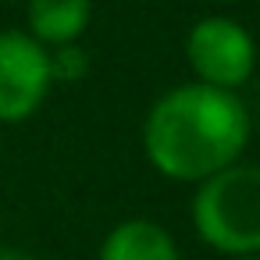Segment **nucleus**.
<instances>
[{
	"label": "nucleus",
	"mask_w": 260,
	"mask_h": 260,
	"mask_svg": "<svg viewBox=\"0 0 260 260\" xmlns=\"http://www.w3.org/2000/svg\"><path fill=\"white\" fill-rule=\"evenodd\" d=\"M185 61L196 82L239 93L256 72V40L235 18L207 15L185 36Z\"/></svg>",
	"instance_id": "nucleus-3"
},
{
	"label": "nucleus",
	"mask_w": 260,
	"mask_h": 260,
	"mask_svg": "<svg viewBox=\"0 0 260 260\" xmlns=\"http://www.w3.org/2000/svg\"><path fill=\"white\" fill-rule=\"evenodd\" d=\"M47 54H50V79L54 82H79V79H86L89 54L79 43H64V47L47 50Z\"/></svg>",
	"instance_id": "nucleus-7"
},
{
	"label": "nucleus",
	"mask_w": 260,
	"mask_h": 260,
	"mask_svg": "<svg viewBox=\"0 0 260 260\" xmlns=\"http://www.w3.org/2000/svg\"><path fill=\"white\" fill-rule=\"evenodd\" d=\"M93 22V0H25V32L47 50L79 43Z\"/></svg>",
	"instance_id": "nucleus-6"
},
{
	"label": "nucleus",
	"mask_w": 260,
	"mask_h": 260,
	"mask_svg": "<svg viewBox=\"0 0 260 260\" xmlns=\"http://www.w3.org/2000/svg\"><path fill=\"white\" fill-rule=\"evenodd\" d=\"M221 4H239V0H221Z\"/></svg>",
	"instance_id": "nucleus-10"
},
{
	"label": "nucleus",
	"mask_w": 260,
	"mask_h": 260,
	"mask_svg": "<svg viewBox=\"0 0 260 260\" xmlns=\"http://www.w3.org/2000/svg\"><path fill=\"white\" fill-rule=\"evenodd\" d=\"M253 118L239 93L185 82L153 100L143 121V153L168 182L200 185L242 160Z\"/></svg>",
	"instance_id": "nucleus-1"
},
{
	"label": "nucleus",
	"mask_w": 260,
	"mask_h": 260,
	"mask_svg": "<svg viewBox=\"0 0 260 260\" xmlns=\"http://www.w3.org/2000/svg\"><path fill=\"white\" fill-rule=\"evenodd\" d=\"M192 232L221 256H260V164L235 160L203 178L189 203Z\"/></svg>",
	"instance_id": "nucleus-2"
},
{
	"label": "nucleus",
	"mask_w": 260,
	"mask_h": 260,
	"mask_svg": "<svg viewBox=\"0 0 260 260\" xmlns=\"http://www.w3.org/2000/svg\"><path fill=\"white\" fill-rule=\"evenodd\" d=\"M50 54L25 29L0 32V125L29 121L50 96Z\"/></svg>",
	"instance_id": "nucleus-4"
},
{
	"label": "nucleus",
	"mask_w": 260,
	"mask_h": 260,
	"mask_svg": "<svg viewBox=\"0 0 260 260\" xmlns=\"http://www.w3.org/2000/svg\"><path fill=\"white\" fill-rule=\"evenodd\" d=\"M0 260H40V256H32L25 249H0Z\"/></svg>",
	"instance_id": "nucleus-8"
},
{
	"label": "nucleus",
	"mask_w": 260,
	"mask_h": 260,
	"mask_svg": "<svg viewBox=\"0 0 260 260\" xmlns=\"http://www.w3.org/2000/svg\"><path fill=\"white\" fill-rule=\"evenodd\" d=\"M96 260H182V249L160 221L125 217L104 235Z\"/></svg>",
	"instance_id": "nucleus-5"
},
{
	"label": "nucleus",
	"mask_w": 260,
	"mask_h": 260,
	"mask_svg": "<svg viewBox=\"0 0 260 260\" xmlns=\"http://www.w3.org/2000/svg\"><path fill=\"white\" fill-rule=\"evenodd\" d=\"M232 260H260V256H232Z\"/></svg>",
	"instance_id": "nucleus-9"
}]
</instances>
